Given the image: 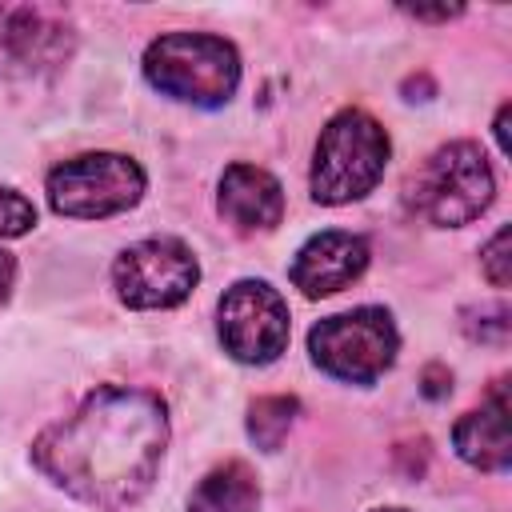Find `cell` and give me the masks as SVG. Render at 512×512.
<instances>
[{
	"mask_svg": "<svg viewBox=\"0 0 512 512\" xmlns=\"http://www.w3.org/2000/svg\"><path fill=\"white\" fill-rule=\"evenodd\" d=\"M168 408L148 388L104 384L32 444L36 468L68 496L120 512L136 504L164 460Z\"/></svg>",
	"mask_w": 512,
	"mask_h": 512,
	"instance_id": "1",
	"label": "cell"
},
{
	"mask_svg": "<svg viewBox=\"0 0 512 512\" xmlns=\"http://www.w3.org/2000/svg\"><path fill=\"white\" fill-rule=\"evenodd\" d=\"M144 168L124 152H80L48 172V204L72 220H104L136 208Z\"/></svg>",
	"mask_w": 512,
	"mask_h": 512,
	"instance_id": "6",
	"label": "cell"
},
{
	"mask_svg": "<svg viewBox=\"0 0 512 512\" xmlns=\"http://www.w3.org/2000/svg\"><path fill=\"white\" fill-rule=\"evenodd\" d=\"M220 216L240 232H268L284 216V188L268 168L228 164L216 192Z\"/></svg>",
	"mask_w": 512,
	"mask_h": 512,
	"instance_id": "11",
	"label": "cell"
},
{
	"mask_svg": "<svg viewBox=\"0 0 512 512\" xmlns=\"http://www.w3.org/2000/svg\"><path fill=\"white\" fill-rule=\"evenodd\" d=\"M76 48L72 16L56 4H0V80L52 76Z\"/></svg>",
	"mask_w": 512,
	"mask_h": 512,
	"instance_id": "8",
	"label": "cell"
},
{
	"mask_svg": "<svg viewBox=\"0 0 512 512\" xmlns=\"http://www.w3.org/2000/svg\"><path fill=\"white\" fill-rule=\"evenodd\" d=\"M388 152L392 144L376 116H368L364 108L336 112L324 124L312 152V176H308L312 200L336 208L368 196L384 176Z\"/></svg>",
	"mask_w": 512,
	"mask_h": 512,
	"instance_id": "2",
	"label": "cell"
},
{
	"mask_svg": "<svg viewBox=\"0 0 512 512\" xmlns=\"http://www.w3.org/2000/svg\"><path fill=\"white\" fill-rule=\"evenodd\" d=\"M200 280V264L192 248L176 236H148L128 244L112 264V288L128 308H176L192 296Z\"/></svg>",
	"mask_w": 512,
	"mask_h": 512,
	"instance_id": "7",
	"label": "cell"
},
{
	"mask_svg": "<svg viewBox=\"0 0 512 512\" xmlns=\"http://www.w3.org/2000/svg\"><path fill=\"white\" fill-rule=\"evenodd\" d=\"M144 76L180 104L220 108L240 84V52L212 32H168L148 44Z\"/></svg>",
	"mask_w": 512,
	"mask_h": 512,
	"instance_id": "3",
	"label": "cell"
},
{
	"mask_svg": "<svg viewBox=\"0 0 512 512\" xmlns=\"http://www.w3.org/2000/svg\"><path fill=\"white\" fill-rule=\"evenodd\" d=\"M12 284H16V260H12V252L0 248V304L12 296Z\"/></svg>",
	"mask_w": 512,
	"mask_h": 512,
	"instance_id": "17",
	"label": "cell"
},
{
	"mask_svg": "<svg viewBox=\"0 0 512 512\" xmlns=\"http://www.w3.org/2000/svg\"><path fill=\"white\" fill-rule=\"evenodd\" d=\"M508 116H512V108H508V104H500V112H496V124H492L500 152H512V144H508Z\"/></svg>",
	"mask_w": 512,
	"mask_h": 512,
	"instance_id": "18",
	"label": "cell"
},
{
	"mask_svg": "<svg viewBox=\"0 0 512 512\" xmlns=\"http://www.w3.org/2000/svg\"><path fill=\"white\" fill-rule=\"evenodd\" d=\"M452 444L460 452L464 464L480 468V472H508L512 464V440H508V396H504V380L492 388V396L464 412L452 428Z\"/></svg>",
	"mask_w": 512,
	"mask_h": 512,
	"instance_id": "12",
	"label": "cell"
},
{
	"mask_svg": "<svg viewBox=\"0 0 512 512\" xmlns=\"http://www.w3.org/2000/svg\"><path fill=\"white\" fill-rule=\"evenodd\" d=\"M408 16L416 20H448V16H460V8H404Z\"/></svg>",
	"mask_w": 512,
	"mask_h": 512,
	"instance_id": "19",
	"label": "cell"
},
{
	"mask_svg": "<svg viewBox=\"0 0 512 512\" xmlns=\"http://www.w3.org/2000/svg\"><path fill=\"white\" fill-rule=\"evenodd\" d=\"M260 508V484L248 464L228 460L212 468L188 496V512H256Z\"/></svg>",
	"mask_w": 512,
	"mask_h": 512,
	"instance_id": "13",
	"label": "cell"
},
{
	"mask_svg": "<svg viewBox=\"0 0 512 512\" xmlns=\"http://www.w3.org/2000/svg\"><path fill=\"white\" fill-rule=\"evenodd\" d=\"M376 512H404V508H376Z\"/></svg>",
	"mask_w": 512,
	"mask_h": 512,
	"instance_id": "20",
	"label": "cell"
},
{
	"mask_svg": "<svg viewBox=\"0 0 512 512\" xmlns=\"http://www.w3.org/2000/svg\"><path fill=\"white\" fill-rule=\"evenodd\" d=\"M480 268H484V276H488L492 288H508V284H512V228H500V232L484 244Z\"/></svg>",
	"mask_w": 512,
	"mask_h": 512,
	"instance_id": "15",
	"label": "cell"
},
{
	"mask_svg": "<svg viewBox=\"0 0 512 512\" xmlns=\"http://www.w3.org/2000/svg\"><path fill=\"white\" fill-rule=\"evenodd\" d=\"M36 224V208L28 196H20L16 188H0V240H16L24 232H32Z\"/></svg>",
	"mask_w": 512,
	"mask_h": 512,
	"instance_id": "16",
	"label": "cell"
},
{
	"mask_svg": "<svg viewBox=\"0 0 512 512\" xmlns=\"http://www.w3.org/2000/svg\"><path fill=\"white\" fill-rule=\"evenodd\" d=\"M368 256L372 252H368L364 236L328 228V232H316L312 240L300 244L288 276L304 296L320 300V296H332V292L348 288L352 280H360L368 268Z\"/></svg>",
	"mask_w": 512,
	"mask_h": 512,
	"instance_id": "10",
	"label": "cell"
},
{
	"mask_svg": "<svg viewBox=\"0 0 512 512\" xmlns=\"http://www.w3.org/2000/svg\"><path fill=\"white\" fill-rule=\"evenodd\" d=\"M496 196V176L488 156L472 140H452L436 148L408 180V204L420 220L436 228H460L488 212Z\"/></svg>",
	"mask_w": 512,
	"mask_h": 512,
	"instance_id": "4",
	"label": "cell"
},
{
	"mask_svg": "<svg viewBox=\"0 0 512 512\" xmlns=\"http://www.w3.org/2000/svg\"><path fill=\"white\" fill-rule=\"evenodd\" d=\"M300 416V400L296 396H260L248 404V436L256 448L276 452L288 436V428Z\"/></svg>",
	"mask_w": 512,
	"mask_h": 512,
	"instance_id": "14",
	"label": "cell"
},
{
	"mask_svg": "<svg viewBox=\"0 0 512 512\" xmlns=\"http://www.w3.org/2000/svg\"><path fill=\"white\" fill-rule=\"evenodd\" d=\"M400 352V332L388 308L364 304L352 312L324 316L308 332V356L320 372L344 384H376Z\"/></svg>",
	"mask_w": 512,
	"mask_h": 512,
	"instance_id": "5",
	"label": "cell"
},
{
	"mask_svg": "<svg viewBox=\"0 0 512 512\" xmlns=\"http://www.w3.org/2000/svg\"><path fill=\"white\" fill-rule=\"evenodd\" d=\"M288 304L268 280H236L216 308V332L232 360L272 364L288 348Z\"/></svg>",
	"mask_w": 512,
	"mask_h": 512,
	"instance_id": "9",
	"label": "cell"
}]
</instances>
